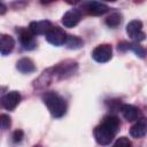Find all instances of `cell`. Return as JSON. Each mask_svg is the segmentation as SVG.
Segmentation results:
<instances>
[{"instance_id": "obj_16", "label": "cell", "mask_w": 147, "mask_h": 147, "mask_svg": "<svg viewBox=\"0 0 147 147\" xmlns=\"http://www.w3.org/2000/svg\"><path fill=\"white\" fill-rule=\"evenodd\" d=\"M65 45L70 49H77V48H80L83 46V40L77 36H68Z\"/></svg>"}, {"instance_id": "obj_17", "label": "cell", "mask_w": 147, "mask_h": 147, "mask_svg": "<svg viewBox=\"0 0 147 147\" xmlns=\"http://www.w3.org/2000/svg\"><path fill=\"white\" fill-rule=\"evenodd\" d=\"M121 21H122L121 15H119L118 13H113V14H110V15L106 18V24H107L109 28L115 29V28H117V26L121 24Z\"/></svg>"}, {"instance_id": "obj_23", "label": "cell", "mask_w": 147, "mask_h": 147, "mask_svg": "<svg viewBox=\"0 0 147 147\" xmlns=\"http://www.w3.org/2000/svg\"><path fill=\"white\" fill-rule=\"evenodd\" d=\"M34 147H40V146H34Z\"/></svg>"}, {"instance_id": "obj_2", "label": "cell", "mask_w": 147, "mask_h": 147, "mask_svg": "<svg viewBox=\"0 0 147 147\" xmlns=\"http://www.w3.org/2000/svg\"><path fill=\"white\" fill-rule=\"evenodd\" d=\"M42 101L46 105L53 117L60 118L67 111V102L65 100L55 92H47L42 95Z\"/></svg>"}, {"instance_id": "obj_3", "label": "cell", "mask_w": 147, "mask_h": 147, "mask_svg": "<svg viewBox=\"0 0 147 147\" xmlns=\"http://www.w3.org/2000/svg\"><path fill=\"white\" fill-rule=\"evenodd\" d=\"M53 70H54L53 75L57 76L60 79H64L76 72L77 63L74 61H64L62 63H59L56 67H54Z\"/></svg>"}, {"instance_id": "obj_9", "label": "cell", "mask_w": 147, "mask_h": 147, "mask_svg": "<svg viewBox=\"0 0 147 147\" xmlns=\"http://www.w3.org/2000/svg\"><path fill=\"white\" fill-rule=\"evenodd\" d=\"M21 101V94L17 91H10L5 94L1 99V105L7 110H13Z\"/></svg>"}, {"instance_id": "obj_12", "label": "cell", "mask_w": 147, "mask_h": 147, "mask_svg": "<svg viewBox=\"0 0 147 147\" xmlns=\"http://www.w3.org/2000/svg\"><path fill=\"white\" fill-rule=\"evenodd\" d=\"M147 133V118L142 117L137 121L130 129V134L133 138H141Z\"/></svg>"}, {"instance_id": "obj_21", "label": "cell", "mask_w": 147, "mask_h": 147, "mask_svg": "<svg viewBox=\"0 0 147 147\" xmlns=\"http://www.w3.org/2000/svg\"><path fill=\"white\" fill-rule=\"evenodd\" d=\"M23 136H24V133H23L22 130H16L13 133V141L14 142H20L23 139Z\"/></svg>"}, {"instance_id": "obj_13", "label": "cell", "mask_w": 147, "mask_h": 147, "mask_svg": "<svg viewBox=\"0 0 147 147\" xmlns=\"http://www.w3.org/2000/svg\"><path fill=\"white\" fill-rule=\"evenodd\" d=\"M121 111H122V115L124 116V118L129 122H133V121H137L140 113H139V109L132 105H127V103H124L121 106Z\"/></svg>"}, {"instance_id": "obj_20", "label": "cell", "mask_w": 147, "mask_h": 147, "mask_svg": "<svg viewBox=\"0 0 147 147\" xmlns=\"http://www.w3.org/2000/svg\"><path fill=\"white\" fill-rule=\"evenodd\" d=\"M10 117L6 114H2L0 116V125H1V129L2 130H7L9 126H10Z\"/></svg>"}, {"instance_id": "obj_14", "label": "cell", "mask_w": 147, "mask_h": 147, "mask_svg": "<svg viewBox=\"0 0 147 147\" xmlns=\"http://www.w3.org/2000/svg\"><path fill=\"white\" fill-rule=\"evenodd\" d=\"M15 46V41L13 39V37H10L9 34H1L0 37V53L1 55H7L9 54L13 48Z\"/></svg>"}, {"instance_id": "obj_5", "label": "cell", "mask_w": 147, "mask_h": 147, "mask_svg": "<svg viewBox=\"0 0 147 147\" xmlns=\"http://www.w3.org/2000/svg\"><path fill=\"white\" fill-rule=\"evenodd\" d=\"M111 55H113V48L109 44L99 45L92 52V57L99 63L108 62L111 59Z\"/></svg>"}, {"instance_id": "obj_22", "label": "cell", "mask_w": 147, "mask_h": 147, "mask_svg": "<svg viewBox=\"0 0 147 147\" xmlns=\"http://www.w3.org/2000/svg\"><path fill=\"white\" fill-rule=\"evenodd\" d=\"M5 11H6V6L1 2V3H0V14H1V15H3V14H5Z\"/></svg>"}, {"instance_id": "obj_4", "label": "cell", "mask_w": 147, "mask_h": 147, "mask_svg": "<svg viewBox=\"0 0 147 147\" xmlns=\"http://www.w3.org/2000/svg\"><path fill=\"white\" fill-rule=\"evenodd\" d=\"M126 32L130 38L136 40V42L145 40L146 34L142 31V23L139 20H133V21L129 22L126 25Z\"/></svg>"}, {"instance_id": "obj_8", "label": "cell", "mask_w": 147, "mask_h": 147, "mask_svg": "<svg viewBox=\"0 0 147 147\" xmlns=\"http://www.w3.org/2000/svg\"><path fill=\"white\" fill-rule=\"evenodd\" d=\"M80 18H82L80 10L77 8H74L64 13V15L62 16V24L65 28H74L79 23Z\"/></svg>"}, {"instance_id": "obj_11", "label": "cell", "mask_w": 147, "mask_h": 147, "mask_svg": "<svg viewBox=\"0 0 147 147\" xmlns=\"http://www.w3.org/2000/svg\"><path fill=\"white\" fill-rule=\"evenodd\" d=\"M53 28L52 23L47 20H42V21H34L31 22L29 25V30L34 34H46L51 29Z\"/></svg>"}, {"instance_id": "obj_7", "label": "cell", "mask_w": 147, "mask_h": 147, "mask_svg": "<svg viewBox=\"0 0 147 147\" xmlns=\"http://www.w3.org/2000/svg\"><path fill=\"white\" fill-rule=\"evenodd\" d=\"M85 11L90 15H94V16H99V15H103L109 10V7L103 3V2H99V1H88L85 2L83 5Z\"/></svg>"}, {"instance_id": "obj_15", "label": "cell", "mask_w": 147, "mask_h": 147, "mask_svg": "<svg viewBox=\"0 0 147 147\" xmlns=\"http://www.w3.org/2000/svg\"><path fill=\"white\" fill-rule=\"evenodd\" d=\"M16 68L18 71H21L22 74H31L36 70V67H34V63L32 62L31 59L29 57H23V59H20L16 63Z\"/></svg>"}, {"instance_id": "obj_1", "label": "cell", "mask_w": 147, "mask_h": 147, "mask_svg": "<svg viewBox=\"0 0 147 147\" xmlns=\"http://www.w3.org/2000/svg\"><path fill=\"white\" fill-rule=\"evenodd\" d=\"M119 129V119L116 116L108 115L103 118L102 123H100L94 129V138L96 142L101 146L109 145L115 138L117 131Z\"/></svg>"}, {"instance_id": "obj_19", "label": "cell", "mask_w": 147, "mask_h": 147, "mask_svg": "<svg viewBox=\"0 0 147 147\" xmlns=\"http://www.w3.org/2000/svg\"><path fill=\"white\" fill-rule=\"evenodd\" d=\"M113 147H132V142L130 141L129 138H126V137H121V138H118V139L115 141V144H114Z\"/></svg>"}, {"instance_id": "obj_6", "label": "cell", "mask_w": 147, "mask_h": 147, "mask_svg": "<svg viewBox=\"0 0 147 147\" xmlns=\"http://www.w3.org/2000/svg\"><path fill=\"white\" fill-rule=\"evenodd\" d=\"M45 36H46V40L54 46H61L65 44L67 37H68L65 32L59 26H53Z\"/></svg>"}, {"instance_id": "obj_18", "label": "cell", "mask_w": 147, "mask_h": 147, "mask_svg": "<svg viewBox=\"0 0 147 147\" xmlns=\"http://www.w3.org/2000/svg\"><path fill=\"white\" fill-rule=\"evenodd\" d=\"M130 49L134 52V54L139 57H144L145 56V49L142 48V46H140L138 42H131L130 44Z\"/></svg>"}, {"instance_id": "obj_10", "label": "cell", "mask_w": 147, "mask_h": 147, "mask_svg": "<svg viewBox=\"0 0 147 147\" xmlns=\"http://www.w3.org/2000/svg\"><path fill=\"white\" fill-rule=\"evenodd\" d=\"M18 36H20L21 45L23 46L24 49L31 51L36 47L37 42H36V39H34V34L29 29H21L20 32H18Z\"/></svg>"}]
</instances>
